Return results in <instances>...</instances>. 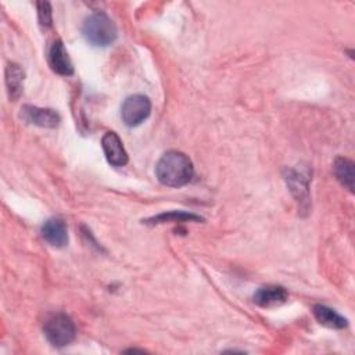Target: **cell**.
<instances>
[{"label": "cell", "instance_id": "obj_1", "mask_svg": "<svg viewBox=\"0 0 355 355\" xmlns=\"http://www.w3.org/2000/svg\"><path fill=\"white\" fill-rule=\"evenodd\" d=\"M194 173L190 158L178 150H169L158 159L155 175L159 183L168 187H182L187 184Z\"/></svg>", "mask_w": 355, "mask_h": 355}, {"label": "cell", "instance_id": "obj_2", "mask_svg": "<svg viewBox=\"0 0 355 355\" xmlns=\"http://www.w3.org/2000/svg\"><path fill=\"white\" fill-rule=\"evenodd\" d=\"M82 35L92 46L107 47L116 39V26L105 12L97 11L85 19Z\"/></svg>", "mask_w": 355, "mask_h": 355}, {"label": "cell", "instance_id": "obj_3", "mask_svg": "<svg viewBox=\"0 0 355 355\" xmlns=\"http://www.w3.org/2000/svg\"><path fill=\"white\" fill-rule=\"evenodd\" d=\"M47 341L54 347H65L71 344L76 334L73 320L65 313H54L44 322L43 326Z\"/></svg>", "mask_w": 355, "mask_h": 355}, {"label": "cell", "instance_id": "obj_4", "mask_svg": "<svg viewBox=\"0 0 355 355\" xmlns=\"http://www.w3.org/2000/svg\"><path fill=\"white\" fill-rule=\"evenodd\" d=\"M151 112V103L143 94H133L125 98L121 107V118L129 128L139 126Z\"/></svg>", "mask_w": 355, "mask_h": 355}, {"label": "cell", "instance_id": "obj_5", "mask_svg": "<svg viewBox=\"0 0 355 355\" xmlns=\"http://www.w3.org/2000/svg\"><path fill=\"white\" fill-rule=\"evenodd\" d=\"M21 116L32 125L40 128L54 129L60 125V114L51 108H39L35 105H24L21 108Z\"/></svg>", "mask_w": 355, "mask_h": 355}, {"label": "cell", "instance_id": "obj_6", "mask_svg": "<svg viewBox=\"0 0 355 355\" xmlns=\"http://www.w3.org/2000/svg\"><path fill=\"white\" fill-rule=\"evenodd\" d=\"M101 146L108 164L112 166H123L128 164V153L115 132H107L101 139Z\"/></svg>", "mask_w": 355, "mask_h": 355}, {"label": "cell", "instance_id": "obj_7", "mask_svg": "<svg viewBox=\"0 0 355 355\" xmlns=\"http://www.w3.org/2000/svg\"><path fill=\"white\" fill-rule=\"evenodd\" d=\"M254 302L258 306L262 308H273L284 304L288 300V293L284 287L282 286H275V284H268L259 287L254 295H252Z\"/></svg>", "mask_w": 355, "mask_h": 355}, {"label": "cell", "instance_id": "obj_8", "mask_svg": "<svg viewBox=\"0 0 355 355\" xmlns=\"http://www.w3.org/2000/svg\"><path fill=\"white\" fill-rule=\"evenodd\" d=\"M42 237L55 248H62L68 244V232L62 219L50 218L47 219L40 229Z\"/></svg>", "mask_w": 355, "mask_h": 355}, {"label": "cell", "instance_id": "obj_9", "mask_svg": "<svg viewBox=\"0 0 355 355\" xmlns=\"http://www.w3.org/2000/svg\"><path fill=\"white\" fill-rule=\"evenodd\" d=\"M49 62L51 69L62 76H69L73 73V65L61 40H55L49 51Z\"/></svg>", "mask_w": 355, "mask_h": 355}, {"label": "cell", "instance_id": "obj_10", "mask_svg": "<svg viewBox=\"0 0 355 355\" xmlns=\"http://www.w3.org/2000/svg\"><path fill=\"white\" fill-rule=\"evenodd\" d=\"M312 312L316 320L329 329H344L348 326V320L344 316L326 305L316 304L313 305Z\"/></svg>", "mask_w": 355, "mask_h": 355}, {"label": "cell", "instance_id": "obj_11", "mask_svg": "<svg viewBox=\"0 0 355 355\" xmlns=\"http://www.w3.org/2000/svg\"><path fill=\"white\" fill-rule=\"evenodd\" d=\"M24 71L18 64H8L6 68V85L10 100H17L24 89Z\"/></svg>", "mask_w": 355, "mask_h": 355}, {"label": "cell", "instance_id": "obj_12", "mask_svg": "<svg viewBox=\"0 0 355 355\" xmlns=\"http://www.w3.org/2000/svg\"><path fill=\"white\" fill-rule=\"evenodd\" d=\"M333 172L336 179L348 189L351 193L354 191V162L345 157H337L333 162Z\"/></svg>", "mask_w": 355, "mask_h": 355}, {"label": "cell", "instance_id": "obj_13", "mask_svg": "<svg viewBox=\"0 0 355 355\" xmlns=\"http://www.w3.org/2000/svg\"><path fill=\"white\" fill-rule=\"evenodd\" d=\"M202 220L201 216L184 211H171V212H164L157 216L148 218L143 220V223L148 225H158V223H166V222H198Z\"/></svg>", "mask_w": 355, "mask_h": 355}, {"label": "cell", "instance_id": "obj_14", "mask_svg": "<svg viewBox=\"0 0 355 355\" xmlns=\"http://www.w3.org/2000/svg\"><path fill=\"white\" fill-rule=\"evenodd\" d=\"M287 183H290L293 194L298 198V201H308V186L306 182L302 179V176L294 171H290L287 175Z\"/></svg>", "mask_w": 355, "mask_h": 355}, {"label": "cell", "instance_id": "obj_15", "mask_svg": "<svg viewBox=\"0 0 355 355\" xmlns=\"http://www.w3.org/2000/svg\"><path fill=\"white\" fill-rule=\"evenodd\" d=\"M36 7H37V19L40 26L50 28L53 25L51 4L49 1H37Z\"/></svg>", "mask_w": 355, "mask_h": 355}]
</instances>
